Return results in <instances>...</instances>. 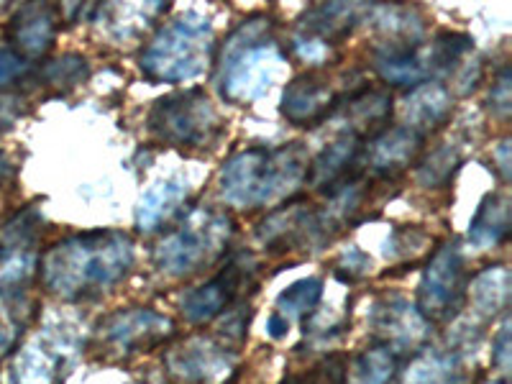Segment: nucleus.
Segmentation results:
<instances>
[{
    "label": "nucleus",
    "mask_w": 512,
    "mask_h": 384,
    "mask_svg": "<svg viewBox=\"0 0 512 384\" xmlns=\"http://www.w3.org/2000/svg\"><path fill=\"white\" fill-rule=\"evenodd\" d=\"M80 349L75 328L67 323L49 326L26 341L13 359V382L16 384H57L64 364Z\"/></svg>",
    "instance_id": "nucleus-10"
},
{
    "label": "nucleus",
    "mask_w": 512,
    "mask_h": 384,
    "mask_svg": "<svg viewBox=\"0 0 512 384\" xmlns=\"http://www.w3.org/2000/svg\"><path fill=\"white\" fill-rule=\"evenodd\" d=\"M395 384H464L461 367L454 354L423 351L413 359Z\"/></svg>",
    "instance_id": "nucleus-26"
},
{
    "label": "nucleus",
    "mask_w": 512,
    "mask_h": 384,
    "mask_svg": "<svg viewBox=\"0 0 512 384\" xmlns=\"http://www.w3.org/2000/svg\"><path fill=\"white\" fill-rule=\"evenodd\" d=\"M489 103H492V111L507 116L510 113V70H502L497 82L492 85V95H489Z\"/></svg>",
    "instance_id": "nucleus-33"
},
{
    "label": "nucleus",
    "mask_w": 512,
    "mask_h": 384,
    "mask_svg": "<svg viewBox=\"0 0 512 384\" xmlns=\"http://www.w3.org/2000/svg\"><path fill=\"white\" fill-rule=\"evenodd\" d=\"M344 267L349 269V280H356V277H361V274L369 269V259L361 254L359 249H351V251H346L344 259H341V269Z\"/></svg>",
    "instance_id": "nucleus-36"
},
{
    "label": "nucleus",
    "mask_w": 512,
    "mask_h": 384,
    "mask_svg": "<svg viewBox=\"0 0 512 384\" xmlns=\"http://www.w3.org/2000/svg\"><path fill=\"white\" fill-rule=\"evenodd\" d=\"M149 128L169 146L203 149L221 134V118L203 90L164 95L149 113Z\"/></svg>",
    "instance_id": "nucleus-6"
},
{
    "label": "nucleus",
    "mask_w": 512,
    "mask_h": 384,
    "mask_svg": "<svg viewBox=\"0 0 512 384\" xmlns=\"http://www.w3.org/2000/svg\"><path fill=\"white\" fill-rule=\"evenodd\" d=\"M308 177V157L303 146L246 149L233 154L221 172V192L236 208H267L295 195Z\"/></svg>",
    "instance_id": "nucleus-2"
},
{
    "label": "nucleus",
    "mask_w": 512,
    "mask_h": 384,
    "mask_svg": "<svg viewBox=\"0 0 512 384\" xmlns=\"http://www.w3.org/2000/svg\"><path fill=\"white\" fill-rule=\"evenodd\" d=\"M341 95L333 90L323 72H305L295 77L282 95V116L295 126H315L326 121L338 105Z\"/></svg>",
    "instance_id": "nucleus-13"
},
{
    "label": "nucleus",
    "mask_w": 512,
    "mask_h": 384,
    "mask_svg": "<svg viewBox=\"0 0 512 384\" xmlns=\"http://www.w3.org/2000/svg\"><path fill=\"white\" fill-rule=\"evenodd\" d=\"M88 62L77 54H64L62 59H54L44 70L49 85H57V88H75L80 85L85 77H88Z\"/></svg>",
    "instance_id": "nucleus-29"
},
{
    "label": "nucleus",
    "mask_w": 512,
    "mask_h": 384,
    "mask_svg": "<svg viewBox=\"0 0 512 384\" xmlns=\"http://www.w3.org/2000/svg\"><path fill=\"white\" fill-rule=\"evenodd\" d=\"M213 54V26L203 13H185L164 26L141 54V72L152 82H187L203 75Z\"/></svg>",
    "instance_id": "nucleus-4"
},
{
    "label": "nucleus",
    "mask_w": 512,
    "mask_h": 384,
    "mask_svg": "<svg viewBox=\"0 0 512 384\" xmlns=\"http://www.w3.org/2000/svg\"><path fill=\"white\" fill-rule=\"evenodd\" d=\"M466 297V269L459 246L446 244L431 256L418 287V313L428 323H446Z\"/></svg>",
    "instance_id": "nucleus-8"
},
{
    "label": "nucleus",
    "mask_w": 512,
    "mask_h": 384,
    "mask_svg": "<svg viewBox=\"0 0 512 384\" xmlns=\"http://www.w3.org/2000/svg\"><path fill=\"white\" fill-rule=\"evenodd\" d=\"M267 331L272 338H282L287 331H290V323H287L285 318H280L277 313H272L267 320Z\"/></svg>",
    "instance_id": "nucleus-38"
},
{
    "label": "nucleus",
    "mask_w": 512,
    "mask_h": 384,
    "mask_svg": "<svg viewBox=\"0 0 512 384\" xmlns=\"http://www.w3.org/2000/svg\"><path fill=\"white\" fill-rule=\"evenodd\" d=\"M282 64V54L272 39L269 18L244 21L228 36L221 57V93L231 103H251L267 95Z\"/></svg>",
    "instance_id": "nucleus-3"
},
{
    "label": "nucleus",
    "mask_w": 512,
    "mask_h": 384,
    "mask_svg": "<svg viewBox=\"0 0 512 384\" xmlns=\"http://www.w3.org/2000/svg\"><path fill=\"white\" fill-rule=\"evenodd\" d=\"M507 233H510V195L507 192L487 195L469 226V241L477 249H489V246L502 244Z\"/></svg>",
    "instance_id": "nucleus-23"
},
{
    "label": "nucleus",
    "mask_w": 512,
    "mask_h": 384,
    "mask_svg": "<svg viewBox=\"0 0 512 384\" xmlns=\"http://www.w3.org/2000/svg\"><path fill=\"white\" fill-rule=\"evenodd\" d=\"M423 149V136L410 131L408 126H387L369 139L364 146L367 167L379 177H395L418 159Z\"/></svg>",
    "instance_id": "nucleus-16"
},
{
    "label": "nucleus",
    "mask_w": 512,
    "mask_h": 384,
    "mask_svg": "<svg viewBox=\"0 0 512 384\" xmlns=\"http://www.w3.org/2000/svg\"><path fill=\"white\" fill-rule=\"evenodd\" d=\"M59 11L47 3H29L13 16L11 21V41L18 57L39 59L52 49L54 36H57Z\"/></svg>",
    "instance_id": "nucleus-18"
},
{
    "label": "nucleus",
    "mask_w": 512,
    "mask_h": 384,
    "mask_svg": "<svg viewBox=\"0 0 512 384\" xmlns=\"http://www.w3.org/2000/svg\"><path fill=\"white\" fill-rule=\"evenodd\" d=\"M175 336V323L152 308L116 310L100 323L95 341L108 356H134Z\"/></svg>",
    "instance_id": "nucleus-9"
},
{
    "label": "nucleus",
    "mask_w": 512,
    "mask_h": 384,
    "mask_svg": "<svg viewBox=\"0 0 512 384\" xmlns=\"http://www.w3.org/2000/svg\"><path fill=\"white\" fill-rule=\"evenodd\" d=\"M333 111L344 113L346 121H349V128H346L349 134L364 139L367 131L379 134L382 128H387L384 123L392 116V95L379 88H361L338 100Z\"/></svg>",
    "instance_id": "nucleus-20"
},
{
    "label": "nucleus",
    "mask_w": 512,
    "mask_h": 384,
    "mask_svg": "<svg viewBox=\"0 0 512 384\" xmlns=\"http://www.w3.org/2000/svg\"><path fill=\"white\" fill-rule=\"evenodd\" d=\"M134 264V241L123 231H88L59 241L41 259V282L52 295L82 300L111 290Z\"/></svg>",
    "instance_id": "nucleus-1"
},
{
    "label": "nucleus",
    "mask_w": 512,
    "mask_h": 384,
    "mask_svg": "<svg viewBox=\"0 0 512 384\" xmlns=\"http://www.w3.org/2000/svg\"><path fill=\"white\" fill-rule=\"evenodd\" d=\"M374 70L387 85L397 88H418L433 75L428 49L418 44H387L374 52Z\"/></svg>",
    "instance_id": "nucleus-19"
},
{
    "label": "nucleus",
    "mask_w": 512,
    "mask_h": 384,
    "mask_svg": "<svg viewBox=\"0 0 512 384\" xmlns=\"http://www.w3.org/2000/svg\"><path fill=\"white\" fill-rule=\"evenodd\" d=\"M187 195H190V185L185 177H167V180L154 182L141 195L139 208H136V223L141 231H154L164 221H169L185 203Z\"/></svg>",
    "instance_id": "nucleus-22"
},
{
    "label": "nucleus",
    "mask_w": 512,
    "mask_h": 384,
    "mask_svg": "<svg viewBox=\"0 0 512 384\" xmlns=\"http://www.w3.org/2000/svg\"><path fill=\"white\" fill-rule=\"evenodd\" d=\"M39 226V213L26 210V213H18L0 233V300H6L11 310H18V305L24 308V297L36 274V264H39L36 231Z\"/></svg>",
    "instance_id": "nucleus-7"
},
{
    "label": "nucleus",
    "mask_w": 512,
    "mask_h": 384,
    "mask_svg": "<svg viewBox=\"0 0 512 384\" xmlns=\"http://www.w3.org/2000/svg\"><path fill=\"white\" fill-rule=\"evenodd\" d=\"M361 16V6H349V3H323L315 6L313 11L305 16L303 36H313V39L323 41L331 47L333 39L349 34L356 26Z\"/></svg>",
    "instance_id": "nucleus-24"
},
{
    "label": "nucleus",
    "mask_w": 512,
    "mask_h": 384,
    "mask_svg": "<svg viewBox=\"0 0 512 384\" xmlns=\"http://www.w3.org/2000/svg\"><path fill=\"white\" fill-rule=\"evenodd\" d=\"M29 72V62L13 49H0V88H8Z\"/></svg>",
    "instance_id": "nucleus-31"
},
{
    "label": "nucleus",
    "mask_w": 512,
    "mask_h": 384,
    "mask_svg": "<svg viewBox=\"0 0 512 384\" xmlns=\"http://www.w3.org/2000/svg\"><path fill=\"white\" fill-rule=\"evenodd\" d=\"M456 162H459V154H456V149H451V144H448L446 149H441V152L431 154L428 162L420 167V175H418L420 182L428 187L441 185V182H446L448 177H451Z\"/></svg>",
    "instance_id": "nucleus-30"
},
{
    "label": "nucleus",
    "mask_w": 512,
    "mask_h": 384,
    "mask_svg": "<svg viewBox=\"0 0 512 384\" xmlns=\"http://www.w3.org/2000/svg\"><path fill=\"white\" fill-rule=\"evenodd\" d=\"M310 384H346V364L341 356H331L310 372Z\"/></svg>",
    "instance_id": "nucleus-32"
},
{
    "label": "nucleus",
    "mask_w": 512,
    "mask_h": 384,
    "mask_svg": "<svg viewBox=\"0 0 512 384\" xmlns=\"http://www.w3.org/2000/svg\"><path fill=\"white\" fill-rule=\"evenodd\" d=\"M372 326L384 346L392 351H410L428 338V320L405 297H384L374 305Z\"/></svg>",
    "instance_id": "nucleus-14"
},
{
    "label": "nucleus",
    "mask_w": 512,
    "mask_h": 384,
    "mask_svg": "<svg viewBox=\"0 0 512 384\" xmlns=\"http://www.w3.org/2000/svg\"><path fill=\"white\" fill-rule=\"evenodd\" d=\"M507 152H510V141H502L500 149H497V159H500L502 177L510 175V159H507Z\"/></svg>",
    "instance_id": "nucleus-39"
},
{
    "label": "nucleus",
    "mask_w": 512,
    "mask_h": 384,
    "mask_svg": "<svg viewBox=\"0 0 512 384\" xmlns=\"http://www.w3.org/2000/svg\"><path fill=\"white\" fill-rule=\"evenodd\" d=\"M479 384H505V382H497V379H482Z\"/></svg>",
    "instance_id": "nucleus-41"
},
{
    "label": "nucleus",
    "mask_w": 512,
    "mask_h": 384,
    "mask_svg": "<svg viewBox=\"0 0 512 384\" xmlns=\"http://www.w3.org/2000/svg\"><path fill=\"white\" fill-rule=\"evenodd\" d=\"M18 105L21 103H18L16 98H8V95H3V98H0V134H3V131H6L13 121H16Z\"/></svg>",
    "instance_id": "nucleus-37"
},
{
    "label": "nucleus",
    "mask_w": 512,
    "mask_h": 384,
    "mask_svg": "<svg viewBox=\"0 0 512 384\" xmlns=\"http://www.w3.org/2000/svg\"><path fill=\"white\" fill-rule=\"evenodd\" d=\"M236 351L213 336H190L167 351L164 367L180 384H226L236 372Z\"/></svg>",
    "instance_id": "nucleus-11"
},
{
    "label": "nucleus",
    "mask_w": 512,
    "mask_h": 384,
    "mask_svg": "<svg viewBox=\"0 0 512 384\" xmlns=\"http://www.w3.org/2000/svg\"><path fill=\"white\" fill-rule=\"evenodd\" d=\"M492 361L502 374H507V369H510V320L502 323L495 344H492Z\"/></svg>",
    "instance_id": "nucleus-34"
},
{
    "label": "nucleus",
    "mask_w": 512,
    "mask_h": 384,
    "mask_svg": "<svg viewBox=\"0 0 512 384\" xmlns=\"http://www.w3.org/2000/svg\"><path fill=\"white\" fill-rule=\"evenodd\" d=\"M361 152H364V139H359L356 134H349V131L338 134L336 139L313 159V164H308V177H305V182L318 187L320 192L336 190L338 185H344L346 180L359 175L354 169Z\"/></svg>",
    "instance_id": "nucleus-17"
},
{
    "label": "nucleus",
    "mask_w": 512,
    "mask_h": 384,
    "mask_svg": "<svg viewBox=\"0 0 512 384\" xmlns=\"http://www.w3.org/2000/svg\"><path fill=\"white\" fill-rule=\"evenodd\" d=\"M259 239L274 251L300 249V246H313L326 241L323 233H320L318 213L297 203H287L285 208L274 210L272 216L259 226Z\"/></svg>",
    "instance_id": "nucleus-15"
},
{
    "label": "nucleus",
    "mask_w": 512,
    "mask_h": 384,
    "mask_svg": "<svg viewBox=\"0 0 512 384\" xmlns=\"http://www.w3.org/2000/svg\"><path fill=\"white\" fill-rule=\"evenodd\" d=\"M451 111H454V98L438 82H423V85L410 90V95L405 98V108H402L405 126L420 136L446 123Z\"/></svg>",
    "instance_id": "nucleus-21"
},
{
    "label": "nucleus",
    "mask_w": 512,
    "mask_h": 384,
    "mask_svg": "<svg viewBox=\"0 0 512 384\" xmlns=\"http://www.w3.org/2000/svg\"><path fill=\"white\" fill-rule=\"evenodd\" d=\"M231 218L216 210H192L180 228L169 231L154 249V262L164 274L185 277L223 254L231 239Z\"/></svg>",
    "instance_id": "nucleus-5"
},
{
    "label": "nucleus",
    "mask_w": 512,
    "mask_h": 384,
    "mask_svg": "<svg viewBox=\"0 0 512 384\" xmlns=\"http://www.w3.org/2000/svg\"><path fill=\"white\" fill-rule=\"evenodd\" d=\"M320 297H323V282L318 277H308V280L292 282L287 290L280 292L277 297V310L274 313L285 318L287 323L295 318H305V315H313L318 308Z\"/></svg>",
    "instance_id": "nucleus-27"
},
{
    "label": "nucleus",
    "mask_w": 512,
    "mask_h": 384,
    "mask_svg": "<svg viewBox=\"0 0 512 384\" xmlns=\"http://www.w3.org/2000/svg\"><path fill=\"white\" fill-rule=\"evenodd\" d=\"M251 274H254V264H251L249 256H236V259H231L213 280L200 285L198 290H192L190 295H185V300H182V313H185V318L192 320V323L216 320L218 315L226 313L239 300Z\"/></svg>",
    "instance_id": "nucleus-12"
},
{
    "label": "nucleus",
    "mask_w": 512,
    "mask_h": 384,
    "mask_svg": "<svg viewBox=\"0 0 512 384\" xmlns=\"http://www.w3.org/2000/svg\"><path fill=\"white\" fill-rule=\"evenodd\" d=\"M282 384H310V372L308 374H290V377L282 379Z\"/></svg>",
    "instance_id": "nucleus-40"
},
{
    "label": "nucleus",
    "mask_w": 512,
    "mask_h": 384,
    "mask_svg": "<svg viewBox=\"0 0 512 384\" xmlns=\"http://www.w3.org/2000/svg\"><path fill=\"white\" fill-rule=\"evenodd\" d=\"M397 367H400V359L395 351L390 346L374 344L356 359V379L359 384H392L397 377Z\"/></svg>",
    "instance_id": "nucleus-28"
},
{
    "label": "nucleus",
    "mask_w": 512,
    "mask_h": 384,
    "mask_svg": "<svg viewBox=\"0 0 512 384\" xmlns=\"http://www.w3.org/2000/svg\"><path fill=\"white\" fill-rule=\"evenodd\" d=\"M295 52L300 54V59H305V62H320V59L328 54V44L313 39V36L300 34L295 39Z\"/></svg>",
    "instance_id": "nucleus-35"
},
{
    "label": "nucleus",
    "mask_w": 512,
    "mask_h": 384,
    "mask_svg": "<svg viewBox=\"0 0 512 384\" xmlns=\"http://www.w3.org/2000/svg\"><path fill=\"white\" fill-rule=\"evenodd\" d=\"M469 297H472V310L477 318H495L500 310L507 308V300H510V272L505 267H487L472 280Z\"/></svg>",
    "instance_id": "nucleus-25"
}]
</instances>
